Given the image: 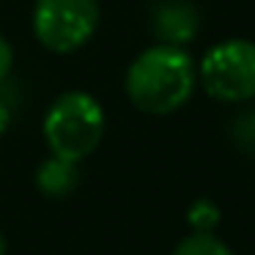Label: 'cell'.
I'll return each mask as SVG.
<instances>
[{
	"label": "cell",
	"mask_w": 255,
	"mask_h": 255,
	"mask_svg": "<svg viewBox=\"0 0 255 255\" xmlns=\"http://www.w3.org/2000/svg\"><path fill=\"white\" fill-rule=\"evenodd\" d=\"M198 83V66L184 47L154 44L127 69V96L145 116H170L189 102Z\"/></svg>",
	"instance_id": "obj_1"
},
{
	"label": "cell",
	"mask_w": 255,
	"mask_h": 255,
	"mask_svg": "<svg viewBox=\"0 0 255 255\" xmlns=\"http://www.w3.org/2000/svg\"><path fill=\"white\" fill-rule=\"evenodd\" d=\"M107 129V118L96 96L85 91H66L44 113L41 132L50 154L72 162H83L99 148Z\"/></svg>",
	"instance_id": "obj_2"
},
{
	"label": "cell",
	"mask_w": 255,
	"mask_h": 255,
	"mask_svg": "<svg viewBox=\"0 0 255 255\" xmlns=\"http://www.w3.org/2000/svg\"><path fill=\"white\" fill-rule=\"evenodd\" d=\"M198 80L217 102H250L255 96V41L225 39L206 50L198 63Z\"/></svg>",
	"instance_id": "obj_3"
},
{
	"label": "cell",
	"mask_w": 255,
	"mask_h": 255,
	"mask_svg": "<svg viewBox=\"0 0 255 255\" xmlns=\"http://www.w3.org/2000/svg\"><path fill=\"white\" fill-rule=\"evenodd\" d=\"M30 25L44 50L69 55L96 33L99 0H36Z\"/></svg>",
	"instance_id": "obj_4"
},
{
	"label": "cell",
	"mask_w": 255,
	"mask_h": 255,
	"mask_svg": "<svg viewBox=\"0 0 255 255\" xmlns=\"http://www.w3.org/2000/svg\"><path fill=\"white\" fill-rule=\"evenodd\" d=\"M151 30L159 44L184 47L198 36V11L187 0H165L151 14Z\"/></svg>",
	"instance_id": "obj_5"
},
{
	"label": "cell",
	"mask_w": 255,
	"mask_h": 255,
	"mask_svg": "<svg viewBox=\"0 0 255 255\" xmlns=\"http://www.w3.org/2000/svg\"><path fill=\"white\" fill-rule=\"evenodd\" d=\"M36 187L47 198H69L74 189L80 187V167L77 162L63 159V156L50 154L36 170Z\"/></svg>",
	"instance_id": "obj_6"
},
{
	"label": "cell",
	"mask_w": 255,
	"mask_h": 255,
	"mask_svg": "<svg viewBox=\"0 0 255 255\" xmlns=\"http://www.w3.org/2000/svg\"><path fill=\"white\" fill-rule=\"evenodd\" d=\"M173 255H233V250L228 247L222 239H217L214 233H189L176 244Z\"/></svg>",
	"instance_id": "obj_7"
},
{
	"label": "cell",
	"mask_w": 255,
	"mask_h": 255,
	"mask_svg": "<svg viewBox=\"0 0 255 255\" xmlns=\"http://www.w3.org/2000/svg\"><path fill=\"white\" fill-rule=\"evenodd\" d=\"M220 217H222V211L211 198H198L187 209V222L195 233H211L220 225Z\"/></svg>",
	"instance_id": "obj_8"
},
{
	"label": "cell",
	"mask_w": 255,
	"mask_h": 255,
	"mask_svg": "<svg viewBox=\"0 0 255 255\" xmlns=\"http://www.w3.org/2000/svg\"><path fill=\"white\" fill-rule=\"evenodd\" d=\"M233 140H236L247 154L255 156V107L236 118V124H233Z\"/></svg>",
	"instance_id": "obj_9"
},
{
	"label": "cell",
	"mask_w": 255,
	"mask_h": 255,
	"mask_svg": "<svg viewBox=\"0 0 255 255\" xmlns=\"http://www.w3.org/2000/svg\"><path fill=\"white\" fill-rule=\"evenodd\" d=\"M14 110H17V99H14V94L8 91V80H6V83L0 85V134L11 127Z\"/></svg>",
	"instance_id": "obj_10"
},
{
	"label": "cell",
	"mask_w": 255,
	"mask_h": 255,
	"mask_svg": "<svg viewBox=\"0 0 255 255\" xmlns=\"http://www.w3.org/2000/svg\"><path fill=\"white\" fill-rule=\"evenodd\" d=\"M11 66H14V50H11V44H8L3 36H0V85L8 80Z\"/></svg>",
	"instance_id": "obj_11"
},
{
	"label": "cell",
	"mask_w": 255,
	"mask_h": 255,
	"mask_svg": "<svg viewBox=\"0 0 255 255\" xmlns=\"http://www.w3.org/2000/svg\"><path fill=\"white\" fill-rule=\"evenodd\" d=\"M8 253V244H6V236L0 233V255H6Z\"/></svg>",
	"instance_id": "obj_12"
}]
</instances>
